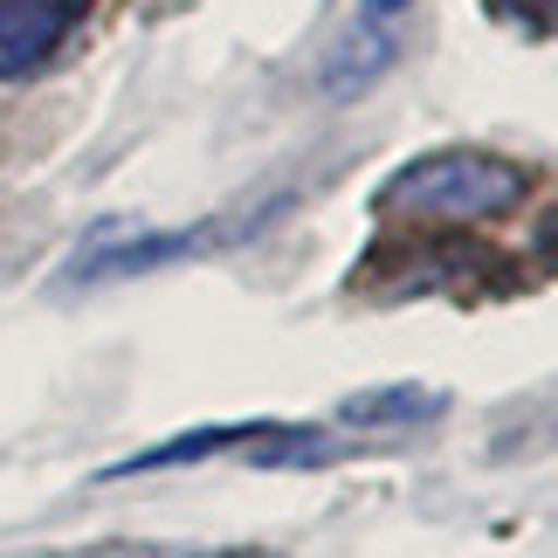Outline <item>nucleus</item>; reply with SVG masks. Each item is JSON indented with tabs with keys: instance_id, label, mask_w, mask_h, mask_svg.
<instances>
[{
	"instance_id": "1",
	"label": "nucleus",
	"mask_w": 558,
	"mask_h": 558,
	"mask_svg": "<svg viewBox=\"0 0 558 558\" xmlns=\"http://www.w3.org/2000/svg\"><path fill=\"white\" fill-rule=\"evenodd\" d=\"M531 173L504 153H476V145H448L414 166H400L379 186V207L421 214V221H497V214L524 207Z\"/></svg>"
},
{
	"instance_id": "2",
	"label": "nucleus",
	"mask_w": 558,
	"mask_h": 558,
	"mask_svg": "<svg viewBox=\"0 0 558 558\" xmlns=\"http://www.w3.org/2000/svg\"><path fill=\"white\" fill-rule=\"evenodd\" d=\"M76 21V0H0V76L41 70Z\"/></svg>"
},
{
	"instance_id": "3",
	"label": "nucleus",
	"mask_w": 558,
	"mask_h": 558,
	"mask_svg": "<svg viewBox=\"0 0 558 558\" xmlns=\"http://www.w3.org/2000/svg\"><path fill=\"white\" fill-rule=\"evenodd\" d=\"M263 427H269V421L193 427V435H173V441H159V448H145V456H132V462L104 469V483H118V476H153V469H180V462H214V456H228V448H248L255 435H263Z\"/></svg>"
},
{
	"instance_id": "4",
	"label": "nucleus",
	"mask_w": 558,
	"mask_h": 558,
	"mask_svg": "<svg viewBox=\"0 0 558 558\" xmlns=\"http://www.w3.org/2000/svg\"><path fill=\"white\" fill-rule=\"evenodd\" d=\"M427 407H435V393H421V386H393V393H366V400H352L345 414L352 421H379V414H427Z\"/></svg>"
},
{
	"instance_id": "5",
	"label": "nucleus",
	"mask_w": 558,
	"mask_h": 558,
	"mask_svg": "<svg viewBox=\"0 0 558 558\" xmlns=\"http://www.w3.org/2000/svg\"><path fill=\"white\" fill-rule=\"evenodd\" d=\"M359 8H366V14H379V21H386V14H400L407 0H359Z\"/></svg>"
}]
</instances>
